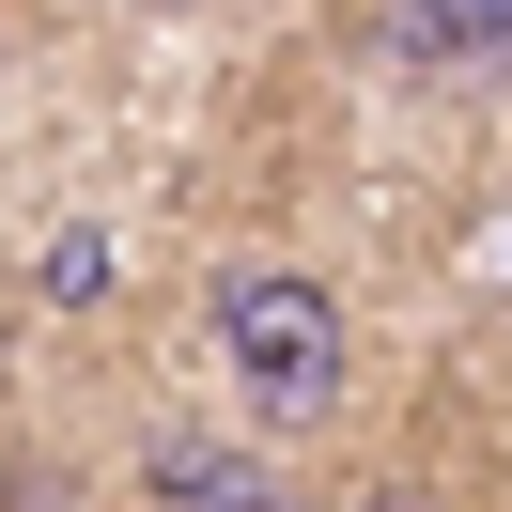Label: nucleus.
Segmentation results:
<instances>
[{"mask_svg": "<svg viewBox=\"0 0 512 512\" xmlns=\"http://www.w3.org/2000/svg\"><path fill=\"white\" fill-rule=\"evenodd\" d=\"M202 342H218L233 404H249V435H326V419L357 404V311L326 264H233L218 311H202Z\"/></svg>", "mask_w": 512, "mask_h": 512, "instance_id": "1", "label": "nucleus"}, {"mask_svg": "<svg viewBox=\"0 0 512 512\" xmlns=\"http://www.w3.org/2000/svg\"><path fill=\"white\" fill-rule=\"evenodd\" d=\"M373 47L404 78H435V94H497L512 78V0H388Z\"/></svg>", "mask_w": 512, "mask_h": 512, "instance_id": "2", "label": "nucleus"}, {"mask_svg": "<svg viewBox=\"0 0 512 512\" xmlns=\"http://www.w3.org/2000/svg\"><path fill=\"white\" fill-rule=\"evenodd\" d=\"M140 512H311L280 481V450H233V435H156L140 466Z\"/></svg>", "mask_w": 512, "mask_h": 512, "instance_id": "3", "label": "nucleus"}, {"mask_svg": "<svg viewBox=\"0 0 512 512\" xmlns=\"http://www.w3.org/2000/svg\"><path fill=\"white\" fill-rule=\"evenodd\" d=\"M32 295H109V233H47V264H32Z\"/></svg>", "mask_w": 512, "mask_h": 512, "instance_id": "4", "label": "nucleus"}, {"mask_svg": "<svg viewBox=\"0 0 512 512\" xmlns=\"http://www.w3.org/2000/svg\"><path fill=\"white\" fill-rule=\"evenodd\" d=\"M326 512H450V497H435V481H342Z\"/></svg>", "mask_w": 512, "mask_h": 512, "instance_id": "5", "label": "nucleus"}, {"mask_svg": "<svg viewBox=\"0 0 512 512\" xmlns=\"http://www.w3.org/2000/svg\"><path fill=\"white\" fill-rule=\"evenodd\" d=\"M16 512H78V481L63 466H16Z\"/></svg>", "mask_w": 512, "mask_h": 512, "instance_id": "6", "label": "nucleus"}, {"mask_svg": "<svg viewBox=\"0 0 512 512\" xmlns=\"http://www.w3.org/2000/svg\"><path fill=\"white\" fill-rule=\"evenodd\" d=\"M109 16H187V0H109Z\"/></svg>", "mask_w": 512, "mask_h": 512, "instance_id": "7", "label": "nucleus"}]
</instances>
